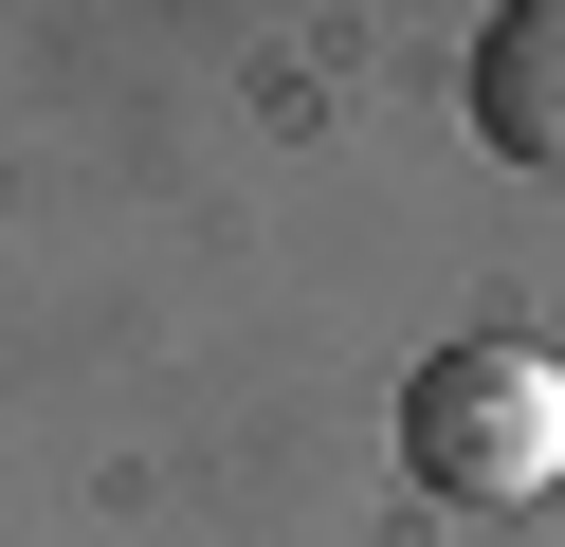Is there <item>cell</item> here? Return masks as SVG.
Returning a JSON list of instances; mask_svg holds the SVG:
<instances>
[{
  "mask_svg": "<svg viewBox=\"0 0 565 547\" xmlns=\"http://www.w3.org/2000/svg\"><path fill=\"white\" fill-rule=\"evenodd\" d=\"M475 146L511 182H565V0H511L475 36Z\"/></svg>",
  "mask_w": 565,
  "mask_h": 547,
  "instance_id": "2",
  "label": "cell"
},
{
  "mask_svg": "<svg viewBox=\"0 0 565 547\" xmlns=\"http://www.w3.org/2000/svg\"><path fill=\"white\" fill-rule=\"evenodd\" d=\"M402 474L456 493V511L565 493V365L529 347V328H456V347H419V383H402Z\"/></svg>",
  "mask_w": 565,
  "mask_h": 547,
  "instance_id": "1",
  "label": "cell"
}]
</instances>
